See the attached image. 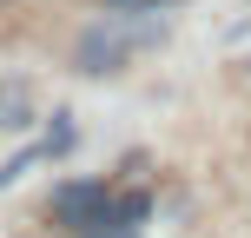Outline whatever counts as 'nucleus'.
Segmentation results:
<instances>
[{"mask_svg":"<svg viewBox=\"0 0 251 238\" xmlns=\"http://www.w3.org/2000/svg\"><path fill=\"white\" fill-rule=\"evenodd\" d=\"M159 40H165L159 13H146V7H106L100 20L79 33L73 60H79V73H119V66L132 60V47H159Z\"/></svg>","mask_w":251,"mask_h":238,"instance_id":"obj_1","label":"nucleus"},{"mask_svg":"<svg viewBox=\"0 0 251 238\" xmlns=\"http://www.w3.org/2000/svg\"><path fill=\"white\" fill-rule=\"evenodd\" d=\"M106 212H113V192H106L100 179H73V185L53 192V218L73 225V232H86L93 218H106Z\"/></svg>","mask_w":251,"mask_h":238,"instance_id":"obj_2","label":"nucleus"},{"mask_svg":"<svg viewBox=\"0 0 251 238\" xmlns=\"http://www.w3.org/2000/svg\"><path fill=\"white\" fill-rule=\"evenodd\" d=\"M20 126H33V93L26 79H0V132H20Z\"/></svg>","mask_w":251,"mask_h":238,"instance_id":"obj_3","label":"nucleus"},{"mask_svg":"<svg viewBox=\"0 0 251 238\" xmlns=\"http://www.w3.org/2000/svg\"><path fill=\"white\" fill-rule=\"evenodd\" d=\"M86 238H139V225H126L119 212H106V218H93V225H86Z\"/></svg>","mask_w":251,"mask_h":238,"instance_id":"obj_4","label":"nucleus"},{"mask_svg":"<svg viewBox=\"0 0 251 238\" xmlns=\"http://www.w3.org/2000/svg\"><path fill=\"white\" fill-rule=\"evenodd\" d=\"M113 212L126 218V225H146V212H152V199H146V192H126V199H113Z\"/></svg>","mask_w":251,"mask_h":238,"instance_id":"obj_5","label":"nucleus"},{"mask_svg":"<svg viewBox=\"0 0 251 238\" xmlns=\"http://www.w3.org/2000/svg\"><path fill=\"white\" fill-rule=\"evenodd\" d=\"M106 7H146V13H165V7H178V0H106Z\"/></svg>","mask_w":251,"mask_h":238,"instance_id":"obj_6","label":"nucleus"},{"mask_svg":"<svg viewBox=\"0 0 251 238\" xmlns=\"http://www.w3.org/2000/svg\"><path fill=\"white\" fill-rule=\"evenodd\" d=\"M0 7H7V0H0Z\"/></svg>","mask_w":251,"mask_h":238,"instance_id":"obj_7","label":"nucleus"}]
</instances>
